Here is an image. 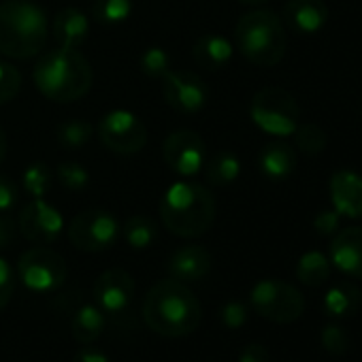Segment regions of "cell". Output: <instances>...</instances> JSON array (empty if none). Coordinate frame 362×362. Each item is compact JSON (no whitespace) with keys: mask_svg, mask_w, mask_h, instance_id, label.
Returning <instances> with one entry per match:
<instances>
[{"mask_svg":"<svg viewBox=\"0 0 362 362\" xmlns=\"http://www.w3.org/2000/svg\"><path fill=\"white\" fill-rule=\"evenodd\" d=\"M203 311L188 284L173 277L156 281L143 300V320L160 337H186L201 324Z\"/></svg>","mask_w":362,"mask_h":362,"instance_id":"6da1fadb","label":"cell"},{"mask_svg":"<svg viewBox=\"0 0 362 362\" xmlns=\"http://www.w3.org/2000/svg\"><path fill=\"white\" fill-rule=\"evenodd\" d=\"M160 220L181 239H199L214 226L216 199L211 190L190 179L170 184L160 201Z\"/></svg>","mask_w":362,"mask_h":362,"instance_id":"7a4b0ae2","label":"cell"},{"mask_svg":"<svg viewBox=\"0 0 362 362\" xmlns=\"http://www.w3.org/2000/svg\"><path fill=\"white\" fill-rule=\"evenodd\" d=\"M33 79L45 98L54 103H73L92 90L94 71L79 49L56 47L39 56Z\"/></svg>","mask_w":362,"mask_h":362,"instance_id":"3957f363","label":"cell"},{"mask_svg":"<svg viewBox=\"0 0 362 362\" xmlns=\"http://www.w3.org/2000/svg\"><path fill=\"white\" fill-rule=\"evenodd\" d=\"M49 39V20L30 0L0 3V54L11 60L39 56Z\"/></svg>","mask_w":362,"mask_h":362,"instance_id":"277c9868","label":"cell"},{"mask_svg":"<svg viewBox=\"0 0 362 362\" xmlns=\"http://www.w3.org/2000/svg\"><path fill=\"white\" fill-rule=\"evenodd\" d=\"M235 45L239 54L256 66L279 64L288 47L281 18L269 9L245 13L235 26Z\"/></svg>","mask_w":362,"mask_h":362,"instance_id":"5b68a950","label":"cell"},{"mask_svg":"<svg viewBox=\"0 0 362 362\" xmlns=\"http://www.w3.org/2000/svg\"><path fill=\"white\" fill-rule=\"evenodd\" d=\"M252 122L275 139L292 136L300 124V109L296 98L284 88H262L250 103Z\"/></svg>","mask_w":362,"mask_h":362,"instance_id":"8992f818","label":"cell"},{"mask_svg":"<svg viewBox=\"0 0 362 362\" xmlns=\"http://www.w3.org/2000/svg\"><path fill=\"white\" fill-rule=\"evenodd\" d=\"M252 309L269 322L292 324L305 311V298L300 290L281 279H260L250 292Z\"/></svg>","mask_w":362,"mask_h":362,"instance_id":"52a82bcc","label":"cell"},{"mask_svg":"<svg viewBox=\"0 0 362 362\" xmlns=\"http://www.w3.org/2000/svg\"><path fill=\"white\" fill-rule=\"evenodd\" d=\"M16 275L22 281V286L28 288L30 292L49 294L62 288V284L66 281L69 269H66L64 258L58 252L45 245H37L20 256Z\"/></svg>","mask_w":362,"mask_h":362,"instance_id":"ba28073f","label":"cell"},{"mask_svg":"<svg viewBox=\"0 0 362 362\" xmlns=\"http://www.w3.org/2000/svg\"><path fill=\"white\" fill-rule=\"evenodd\" d=\"M69 241L81 252H105L122 237L119 220L105 209H86L69 224Z\"/></svg>","mask_w":362,"mask_h":362,"instance_id":"9c48e42d","label":"cell"},{"mask_svg":"<svg viewBox=\"0 0 362 362\" xmlns=\"http://www.w3.org/2000/svg\"><path fill=\"white\" fill-rule=\"evenodd\" d=\"M100 143L119 156H132L147 145V128L143 119L128 109H111L98 122Z\"/></svg>","mask_w":362,"mask_h":362,"instance_id":"30bf717a","label":"cell"},{"mask_svg":"<svg viewBox=\"0 0 362 362\" xmlns=\"http://www.w3.org/2000/svg\"><path fill=\"white\" fill-rule=\"evenodd\" d=\"M164 162L181 179H192L203 173L207 162V145L194 130H175L162 145Z\"/></svg>","mask_w":362,"mask_h":362,"instance_id":"8fae6325","label":"cell"},{"mask_svg":"<svg viewBox=\"0 0 362 362\" xmlns=\"http://www.w3.org/2000/svg\"><path fill=\"white\" fill-rule=\"evenodd\" d=\"M64 216L45 199H33L20 211L18 220V228L24 235V239L37 245H49L58 241L60 235L64 233Z\"/></svg>","mask_w":362,"mask_h":362,"instance_id":"7c38bea8","label":"cell"},{"mask_svg":"<svg viewBox=\"0 0 362 362\" xmlns=\"http://www.w3.org/2000/svg\"><path fill=\"white\" fill-rule=\"evenodd\" d=\"M164 100L179 113H199L209 100L207 83L188 71H168L162 79Z\"/></svg>","mask_w":362,"mask_h":362,"instance_id":"4fadbf2b","label":"cell"},{"mask_svg":"<svg viewBox=\"0 0 362 362\" xmlns=\"http://www.w3.org/2000/svg\"><path fill=\"white\" fill-rule=\"evenodd\" d=\"M94 300L107 317H124L134 303V279L124 269H109L94 281Z\"/></svg>","mask_w":362,"mask_h":362,"instance_id":"5bb4252c","label":"cell"},{"mask_svg":"<svg viewBox=\"0 0 362 362\" xmlns=\"http://www.w3.org/2000/svg\"><path fill=\"white\" fill-rule=\"evenodd\" d=\"M332 209L341 218H362V175L354 170H337L328 181Z\"/></svg>","mask_w":362,"mask_h":362,"instance_id":"9a60e30c","label":"cell"},{"mask_svg":"<svg viewBox=\"0 0 362 362\" xmlns=\"http://www.w3.org/2000/svg\"><path fill=\"white\" fill-rule=\"evenodd\" d=\"M330 264L354 279H362V226H349L334 235Z\"/></svg>","mask_w":362,"mask_h":362,"instance_id":"2e32d148","label":"cell"},{"mask_svg":"<svg viewBox=\"0 0 362 362\" xmlns=\"http://www.w3.org/2000/svg\"><path fill=\"white\" fill-rule=\"evenodd\" d=\"M166 271H168V277H173L177 281H184V284L201 281L211 271V254L203 245L179 247L168 258Z\"/></svg>","mask_w":362,"mask_h":362,"instance_id":"e0dca14e","label":"cell"},{"mask_svg":"<svg viewBox=\"0 0 362 362\" xmlns=\"http://www.w3.org/2000/svg\"><path fill=\"white\" fill-rule=\"evenodd\" d=\"M284 22L300 35H315L328 22L324 0H288L284 5Z\"/></svg>","mask_w":362,"mask_h":362,"instance_id":"ac0fdd59","label":"cell"},{"mask_svg":"<svg viewBox=\"0 0 362 362\" xmlns=\"http://www.w3.org/2000/svg\"><path fill=\"white\" fill-rule=\"evenodd\" d=\"M54 41L62 49H81L90 37V20L77 7H66L54 18Z\"/></svg>","mask_w":362,"mask_h":362,"instance_id":"d6986e66","label":"cell"},{"mask_svg":"<svg viewBox=\"0 0 362 362\" xmlns=\"http://www.w3.org/2000/svg\"><path fill=\"white\" fill-rule=\"evenodd\" d=\"M258 166L269 179H288L296 168V151L284 139H275L262 147L258 156Z\"/></svg>","mask_w":362,"mask_h":362,"instance_id":"ffe728a7","label":"cell"},{"mask_svg":"<svg viewBox=\"0 0 362 362\" xmlns=\"http://www.w3.org/2000/svg\"><path fill=\"white\" fill-rule=\"evenodd\" d=\"M233 54H235V45L222 35H205L197 39V43L192 45L194 62L203 71H211V73L222 71L233 60Z\"/></svg>","mask_w":362,"mask_h":362,"instance_id":"44dd1931","label":"cell"},{"mask_svg":"<svg viewBox=\"0 0 362 362\" xmlns=\"http://www.w3.org/2000/svg\"><path fill=\"white\" fill-rule=\"evenodd\" d=\"M360 303H362L360 288L356 284H349V281H339L326 290L322 307H324V313L328 317L345 320V317L356 315V311L360 309Z\"/></svg>","mask_w":362,"mask_h":362,"instance_id":"7402d4cb","label":"cell"},{"mask_svg":"<svg viewBox=\"0 0 362 362\" xmlns=\"http://www.w3.org/2000/svg\"><path fill=\"white\" fill-rule=\"evenodd\" d=\"M107 326V315L100 311V307L94 305H81L71 320V332L73 339L81 345H92L100 339Z\"/></svg>","mask_w":362,"mask_h":362,"instance_id":"603a6c76","label":"cell"},{"mask_svg":"<svg viewBox=\"0 0 362 362\" xmlns=\"http://www.w3.org/2000/svg\"><path fill=\"white\" fill-rule=\"evenodd\" d=\"M209 186L214 188H224V186H230L233 181L239 179L241 175V160L235 151H218L214 156L207 158L205 162V168H203Z\"/></svg>","mask_w":362,"mask_h":362,"instance_id":"cb8c5ba5","label":"cell"},{"mask_svg":"<svg viewBox=\"0 0 362 362\" xmlns=\"http://www.w3.org/2000/svg\"><path fill=\"white\" fill-rule=\"evenodd\" d=\"M330 258H326L322 252L317 250H311V252H305L298 262H296V279L309 288H315V286H322L324 281H328L330 277Z\"/></svg>","mask_w":362,"mask_h":362,"instance_id":"d4e9b609","label":"cell"},{"mask_svg":"<svg viewBox=\"0 0 362 362\" xmlns=\"http://www.w3.org/2000/svg\"><path fill=\"white\" fill-rule=\"evenodd\" d=\"M122 237L132 250H147L158 239V226L147 216H132L122 224Z\"/></svg>","mask_w":362,"mask_h":362,"instance_id":"484cf974","label":"cell"},{"mask_svg":"<svg viewBox=\"0 0 362 362\" xmlns=\"http://www.w3.org/2000/svg\"><path fill=\"white\" fill-rule=\"evenodd\" d=\"M132 16V0H94L92 20L105 26H119Z\"/></svg>","mask_w":362,"mask_h":362,"instance_id":"4316f807","label":"cell"},{"mask_svg":"<svg viewBox=\"0 0 362 362\" xmlns=\"http://www.w3.org/2000/svg\"><path fill=\"white\" fill-rule=\"evenodd\" d=\"M54 181V170L45 162H33L22 175V190L33 199H45Z\"/></svg>","mask_w":362,"mask_h":362,"instance_id":"83f0119b","label":"cell"},{"mask_svg":"<svg viewBox=\"0 0 362 362\" xmlns=\"http://www.w3.org/2000/svg\"><path fill=\"white\" fill-rule=\"evenodd\" d=\"M92 134H94V128L86 119H66L56 128V139L66 149L83 147L92 139Z\"/></svg>","mask_w":362,"mask_h":362,"instance_id":"f1b7e54d","label":"cell"},{"mask_svg":"<svg viewBox=\"0 0 362 362\" xmlns=\"http://www.w3.org/2000/svg\"><path fill=\"white\" fill-rule=\"evenodd\" d=\"M294 143L296 147L305 153V156H320L326 145H328V134L317 126V124H298V128L294 130Z\"/></svg>","mask_w":362,"mask_h":362,"instance_id":"f546056e","label":"cell"},{"mask_svg":"<svg viewBox=\"0 0 362 362\" xmlns=\"http://www.w3.org/2000/svg\"><path fill=\"white\" fill-rule=\"evenodd\" d=\"M139 66H141V73L149 79H162L168 71H173L170 66V56L166 49L162 47H147L141 58H139Z\"/></svg>","mask_w":362,"mask_h":362,"instance_id":"4dcf8cb0","label":"cell"},{"mask_svg":"<svg viewBox=\"0 0 362 362\" xmlns=\"http://www.w3.org/2000/svg\"><path fill=\"white\" fill-rule=\"evenodd\" d=\"M56 177H58L60 184L71 192H81L90 184V173L79 162H62V164H58Z\"/></svg>","mask_w":362,"mask_h":362,"instance_id":"1f68e13d","label":"cell"},{"mask_svg":"<svg viewBox=\"0 0 362 362\" xmlns=\"http://www.w3.org/2000/svg\"><path fill=\"white\" fill-rule=\"evenodd\" d=\"M320 341H322L324 349H326L328 354H332V356H345V354L349 351V347H351L349 332H347L343 326L334 324V322H330V324H326V326L322 328Z\"/></svg>","mask_w":362,"mask_h":362,"instance_id":"d6a6232c","label":"cell"},{"mask_svg":"<svg viewBox=\"0 0 362 362\" xmlns=\"http://www.w3.org/2000/svg\"><path fill=\"white\" fill-rule=\"evenodd\" d=\"M22 88V73L7 60H0V105L11 103Z\"/></svg>","mask_w":362,"mask_h":362,"instance_id":"836d02e7","label":"cell"},{"mask_svg":"<svg viewBox=\"0 0 362 362\" xmlns=\"http://www.w3.org/2000/svg\"><path fill=\"white\" fill-rule=\"evenodd\" d=\"M247 315H250L247 305L241 303V300H235V298L228 300V303H224L222 309H220V320H222V324H224L226 328H233V330L245 326Z\"/></svg>","mask_w":362,"mask_h":362,"instance_id":"e575fe53","label":"cell"},{"mask_svg":"<svg viewBox=\"0 0 362 362\" xmlns=\"http://www.w3.org/2000/svg\"><path fill=\"white\" fill-rule=\"evenodd\" d=\"M16 284H18V275L16 269L0 256V309H5L16 292Z\"/></svg>","mask_w":362,"mask_h":362,"instance_id":"d590c367","label":"cell"},{"mask_svg":"<svg viewBox=\"0 0 362 362\" xmlns=\"http://www.w3.org/2000/svg\"><path fill=\"white\" fill-rule=\"evenodd\" d=\"M20 203V188L16 181L5 175V173H0V214H9L18 207Z\"/></svg>","mask_w":362,"mask_h":362,"instance_id":"8d00e7d4","label":"cell"},{"mask_svg":"<svg viewBox=\"0 0 362 362\" xmlns=\"http://www.w3.org/2000/svg\"><path fill=\"white\" fill-rule=\"evenodd\" d=\"M339 224H341V216L334 211V209H326V211H320L313 220V228L324 235V237H332L339 233Z\"/></svg>","mask_w":362,"mask_h":362,"instance_id":"74e56055","label":"cell"},{"mask_svg":"<svg viewBox=\"0 0 362 362\" xmlns=\"http://www.w3.org/2000/svg\"><path fill=\"white\" fill-rule=\"evenodd\" d=\"M239 362H269V349L260 343H250L241 349Z\"/></svg>","mask_w":362,"mask_h":362,"instance_id":"f35d334b","label":"cell"},{"mask_svg":"<svg viewBox=\"0 0 362 362\" xmlns=\"http://www.w3.org/2000/svg\"><path fill=\"white\" fill-rule=\"evenodd\" d=\"M16 233H18V224L11 218H7L5 214H0V250L9 247L13 243Z\"/></svg>","mask_w":362,"mask_h":362,"instance_id":"ab89813d","label":"cell"},{"mask_svg":"<svg viewBox=\"0 0 362 362\" xmlns=\"http://www.w3.org/2000/svg\"><path fill=\"white\" fill-rule=\"evenodd\" d=\"M73 362H109V358H107L100 349L86 345V347H81V349L75 354Z\"/></svg>","mask_w":362,"mask_h":362,"instance_id":"60d3db41","label":"cell"},{"mask_svg":"<svg viewBox=\"0 0 362 362\" xmlns=\"http://www.w3.org/2000/svg\"><path fill=\"white\" fill-rule=\"evenodd\" d=\"M5 156H7V132L0 126V162L5 160Z\"/></svg>","mask_w":362,"mask_h":362,"instance_id":"b9f144b4","label":"cell"},{"mask_svg":"<svg viewBox=\"0 0 362 362\" xmlns=\"http://www.w3.org/2000/svg\"><path fill=\"white\" fill-rule=\"evenodd\" d=\"M241 5H245V7H262L267 0H239Z\"/></svg>","mask_w":362,"mask_h":362,"instance_id":"7bdbcfd3","label":"cell"}]
</instances>
